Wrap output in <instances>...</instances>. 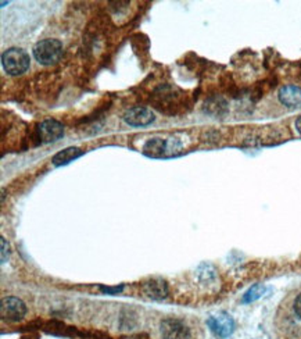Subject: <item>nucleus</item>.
Wrapping results in <instances>:
<instances>
[{"label":"nucleus","instance_id":"1","mask_svg":"<svg viewBox=\"0 0 301 339\" xmlns=\"http://www.w3.org/2000/svg\"><path fill=\"white\" fill-rule=\"evenodd\" d=\"M30 56L28 53L18 49V47H12L2 56V63H3V68L9 72L10 75H20L30 67Z\"/></svg>","mask_w":301,"mask_h":339},{"label":"nucleus","instance_id":"2","mask_svg":"<svg viewBox=\"0 0 301 339\" xmlns=\"http://www.w3.org/2000/svg\"><path fill=\"white\" fill-rule=\"evenodd\" d=\"M34 56L41 64H54L63 56V45L57 39H45L38 42L34 47Z\"/></svg>","mask_w":301,"mask_h":339},{"label":"nucleus","instance_id":"3","mask_svg":"<svg viewBox=\"0 0 301 339\" xmlns=\"http://www.w3.org/2000/svg\"><path fill=\"white\" fill-rule=\"evenodd\" d=\"M25 314H27V306L21 299L14 298V296L2 299L0 316L5 321H20L24 318Z\"/></svg>","mask_w":301,"mask_h":339},{"label":"nucleus","instance_id":"4","mask_svg":"<svg viewBox=\"0 0 301 339\" xmlns=\"http://www.w3.org/2000/svg\"><path fill=\"white\" fill-rule=\"evenodd\" d=\"M161 333L164 339H190L189 327L179 318H166L161 322Z\"/></svg>","mask_w":301,"mask_h":339},{"label":"nucleus","instance_id":"5","mask_svg":"<svg viewBox=\"0 0 301 339\" xmlns=\"http://www.w3.org/2000/svg\"><path fill=\"white\" fill-rule=\"evenodd\" d=\"M179 143L177 140H164L154 138L146 142V145L143 147L144 153L152 157H160V156H170L174 154L175 150L179 149Z\"/></svg>","mask_w":301,"mask_h":339},{"label":"nucleus","instance_id":"6","mask_svg":"<svg viewBox=\"0 0 301 339\" xmlns=\"http://www.w3.org/2000/svg\"><path fill=\"white\" fill-rule=\"evenodd\" d=\"M38 135L43 143L56 142L64 135V127L56 120H45L38 128Z\"/></svg>","mask_w":301,"mask_h":339},{"label":"nucleus","instance_id":"7","mask_svg":"<svg viewBox=\"0 0 301 339\" xmlns=\"http://www.w3.org/2000/svg\"><path fill=\"white\" fill-rule=\"evenodd\" d=\"M124 120L126 124L132 127H144L154 121L153 111L148 110L146 107H132L129 110L125 111Z\"/></svg>","mask_w":301,"mask_h":339},{"label":"nucleus","instance_id":"8","mask_svg":"<svg viewBox=\"0 0 301 339\" xmlns=\"http://www.w3.org/2000/svg\"><path fill=\"white\" fill-rule=\"evenodd\" d=\"M208 325L217 336L219 338H228L235 329V322L230 316L221 313L218 316H213L208 318Z\"/></svg>","mask_w":301,"mask_h":339},{"label":"nucleus","instance_id":"9","mask_svg":"<svg viewBox=\"0 0 301 339\" xmlns=\"http://www.w3.org/2000/svg\"><path fill=\"white\" fill-rule=\"evenodd\" d=\"M277 98L280 103L289 109H301V88L295 85H286L279 89Z\"/></svg>","mask_w":301,"mask_h":339},{"label":"nucleus","instance_id":"10","mask_svg":"<svg viewBox=\"0 0 301 339\" xmlns=\"http://www.w3.org/2000/svg\"><path fill=\"white\" fill-rule=\"evenodd\" d=\"M143 292L147 295L150 299H164L168 293V287H167L166 281L159 280V278H154L147 282H144L143 285Z\"/></svg>","mask_w":301,"mask_h":339},{"label":"nucleus","instance_id":"11","mask_svg":"<svg viewBox=\"0 0 301 339\" xmlns=\"http://www.w3.org/2000/svg\"><path fill=\"white\" fill-rule=\"evenodd\" d=\"M82 154V150L79 147H67L64 150H61L57 154H54L53 164L54 165H63V164H68L72 160H75Z\"/></svg>","mask_w":301,"mask_h":339},{"label":"nucleus","instance_id":"12","mask_svg":"<svg viewBox=\"0 0 301 339\" xmlns=\"http://www.w3.org/2000/svg\"><path fill=\"white\" fill-rule=\"evenodd\" d=\"M265 292V287L264 285H261V284H257V285H254L248 289L247 292L244 293V296H243V303H251L254 300H257V299H260L262 295Z\"/></svg>","mask_w":301,"mask_h":339},{"label":"nucleus","instance_id":"13","mask_svg":"<svg viewBox=\"0 0 301 339\" xmlns=\"http://www.w3.org/2000/svg\"><path fill=\"white\" fill-rule=\"evenodd\" d=\"M0 242H2V263H6L7 259L10 256V246L5 236L0 238Z\"/></svg>","mask_w":301,"mask_h":339},{"label":"nucleus","instance_id":"14","mask_svg":"<svg viewBox=\"0 0 301 339\" xmlns=\"http://www.w3.org/2000/svg\"><path fill=\"white\" fill-rule=\"evenodd\" d=\"M294 311L295 314H297V317H300L301 318V293L294 300Z\"/></svg>","mask_w":301,"mask_h":339},{"label":"nucleus","instance_id":"15","mask_svg":"<svg viewBox=\"0 0 301 339\" xmlns=\"http://www.w3.org/2000/svg\"><path fill=\"white\" fill-rule=\"evenodd\" d=\"M101 289H103V291H106V292H119V291H121V289H122V288H101Z\"/></svg>","mask_w":301,"mask_h":339},{"label":"nucleus","instance_id":"16","mask_svg":"<svg viewBox=\"0 0 301 339\" xmlns=\"http://www.w3.org/2000/svg\"><path fill=\"white\" fill-rule=\"evenodd\" d=\"M295 129L298 131V134L301 135V117H298L295 120Z\"/></svg>","mask_w":301,"mask_h":339}]
</instances>
